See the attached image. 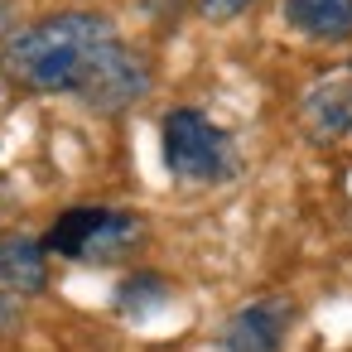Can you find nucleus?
I'll use <instances>...</instances> for the list:
<instances>
[{
    "label": "nucleus",
    "instance_id": "3",
    "mask_svg": "<svg viewBox=\"0 0 352 352\" xmlns=\"http://www.w3.org/2000/svg\"><path fill=\"white\" fill-rule=\"evenodd\" d=\"M164 164L184 184H227L241 169V155L222 126H212L193 107H174L164 116Z\"/></svg>",
    "mask_w": 352,
    "mask_h": 352
},
{
    "label": "nucleus",
    "instance_id": "11",
    "mask_svg": "<svg viewBox=\"0 0 352 352\" xmlns=\"http://www.w3.org/2000/svg\"><path fill=\"white\" fill-rule=\"evenodd\" d=\"M6 25H10V0H0V34H6Z\"/></svg>",
    "mask_w": 352,
    "mask_h": 352
},
{
    "label": "nucleus",
    "instance_id": "4",
    "mask_svg": "<svg viewBox=\"0 0 352 352\" xmlns=\"http://www.w3.org/2000/svg\"><path fill=\"white\" fill-rule=\"evenodd\" d=\"M294 323V304L280 294L251 299L241 304L227 323H222V352H280Z\"/></svg>",
    "mask_w": 352,
    "mask_h": 352
},
{
    "label": "nucleus",
    "instance_id": "8",
    "mask_svg": "<svg viewBox=\"0 0 352 352\" xmlns=\"http://www.w3.org/2000/svg\"><path fill=\"white\" fill-rule=\"evenodd\" d=\"M164 299H169V280L155 275V270H140V275H131V280L121 285L116 309H121V314H145V309H155V304H164Z\"/></svg>",
    "mask_w": 352,
    "mask_h": 352
},
{
    "label": "nucleus",
    "instance_id": "1",
    "mask_svg": "<svg viewBox=\"0 0 352 352\" xmlns=\"http://www.w3.org/2000/svg\"><path fill=\"white\" fill-rule=\"evenodd\" d=\"M10 82L44 97H78L92 111H126L150 92V63L97 10H63L25 25L0 54Z\"/></svg>",
    "mask_w": 352,
    "mask_h": 352
},
{
    "label": "nucleus",
    "instance_id": "2",
    "mask_svg": "<svg viewBox=\"0 0 352 352\" xmlns=\"http://www.w3.org/2000/svg\"><path fill=\"white\" fill-rule=\"evenodd\" d=\"M49 256L63 261H82V265H111L126 251H135L145 241V217L131 208H102V203H82L58 212V222L39 236Z\"/></svg>",
    "mask_w": 352,
    "mask_h": 352
},
{
    "label": "nucleus",
    "instance_id": "7",
    "mask_svg": "<svg viewBox=\"0 0 352 352\" xmlns=\"http://www.w3.org/2000/svg\"><path fill=\"white\" fill-rule=\"evenodd\" d=\"M285 25L318 44L352 39V0H285Z\"/></svg>",
    "mask_w": 352,
    "mask_h": 352
},
{
    "label": "nucleus",
    "instance_id": "12",
    "mask_svg": "<svg viewBox=\"0 0 352 352\" xmlns=\"http://www.w3.org/2000/svg\"><path fill=\"white\" fill-rule=\"evenodd\" d=\"M6 203H10V188H6V184H0V208H6Z\"/></svg>",
    "mask_w": 352,
    "mask_h": 352
},
{
    "label": "nucleus",
    "instance_id": "5",
    "mask_svg": "<svg viewBox=\"0 0 352 352\" xmlns=\"http://www.w3.org/2000/svg\"><path fill=\"white\" fill-rule=\"evenodd\" d=\"M299 116L318 140H342L352 131V73L314 82L299 102Z\"/></svg>",
    "mask_w": 352,
    "mask_h": 352
},
{
    "label": "nucleus",
    "instance_id": "10",
    "mask_svg": "<svg viewBox=\"0 0 352 352\" xmlns=\"http://www.w3.org/2000/svg\"><path fill=\"white\" fill-rule=\"evenodd\" d=\"M15 318H20L15 294H10V289H0V333H10V328H15Z\"/></svg>",
    "mask_w": 352,
    "mask_h": 352
},
{
    "label": "nucleus",
    "instance_id": "9",
    "mask_svg": "<svg viewBox=\"0 0 352 352\" xmlns=\"http://www.w3.org/2000/svg\"><path fill=\"white\" fill-rule=\"evenodd\" d=\"M251 6H256V0H198V10H203L208 20H217V25H222V20H236V15L251 10Z\"/></svg>",
    "mask_w": 352,
    "mask_h": 352
},
{
    "label": "nucleus",
    "instance_id": "6",
    "mask_svg": "<svg viewBox=\"0 0 352 352\" xmlns=\"http://www.w3.org/2000/svg\"><path fill=\"white\" fill-rule=\"evenodd\" d=\"M0 285L10 294H44L49 289V251L30 232H0Z\"/></svg>",
    "mask_w": 352,
    "mask_h": 352
}]
</instances>
